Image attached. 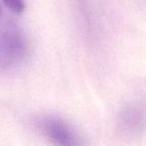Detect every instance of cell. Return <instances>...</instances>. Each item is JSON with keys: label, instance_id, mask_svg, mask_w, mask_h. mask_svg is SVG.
<instances>
[{"label": "cell", "instance_id": "cell-3", "mask_svg": "<svg viewBox=\"0 0 146 146\" xmlns=\"http://www.w3.org/2000/svg\"><path fill=\"white\" fill-rule=\"evenodd\" d=\"M117 127L121 134L135 137L146 129V106L130 103L122 108L117 117Z\"/></svg>", "mask_w": 146, "mask_h": 146}, {"label": "cell", "instance_id": "cell-1", "mask_svg": "<svg viewBox=\"0 0 146 146\" xmlns=\"http://www.w3.org/2000/svg\"><path fill=\"white\" fill-rule=\"evenodd\" d=\"M39 129L53 146H86L83 136L67 120L47 115L39 120Z\"/></svg>", "mask_w": 146, "mask_h": 146}, {"label": "cell", "instance_id": "cell-2", "mask_svg": "<svg viewBox=\"0 0 146 146\" xmlns=\"http://www.w3.org/2000/svg\"><path fill=\"white\" fill-rule=\"evenodd\" d=\"M26 41L15 25H8L0 32V65L10 66L23 58Z\"/></svg>", "mask_w": 146, "mask_h": 146}, {"label": "cell", "instance_id": "cell-4", "mask_svg": "<svg viewBox=\"0 0 146 146\" xmlns=\"http://www.w3.org/2000/svg\"><path fill=\"white\" fill-rule=\"evenodd\" d=\"M5 5L16 14H20L25 9L24 0H3Z\"/></svg>", "mask_w": 146, "mask_h": 146}, {"label": "cell", "instance_id": "cell-5", "mask_svg": "<svg viewBox=\"0 0 146 146\" xmlns=\"http://www.w3.org/2000/svg\"><path fill=\"white\" fill-rule=\"evenodd\" d=\"M0 14H1V8H0Z\"/></svg>", "mask_w": 146, "mask_h": 146}]
</instances>
